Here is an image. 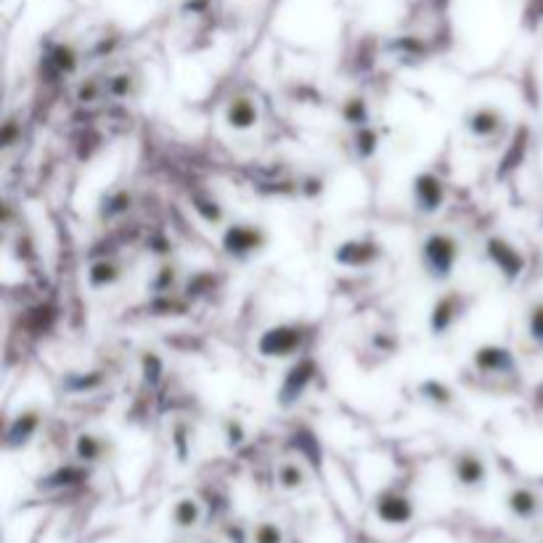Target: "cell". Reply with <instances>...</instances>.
<instances>
[{
  "label": "cell",
  "instance_id": "7a4b0ae2",
  "mask_svg": "<svg viewBox=\"0 0 543 543\" xmlns=\"http://www.w3.org/2000/svg\"><path fill=\"white\" fill-rule=\"evenodd\" d=\"M302 342V334L300 329L294 326H276V329H268L260 342H257V350L265 356V358H284L289 353H294Z\"/></svg>",
  "mask_w": 543,
  "mask_h": 543
},
{
  "label": "cell",
  "instance_id": "603a6c76",
  "mask_svg": "<svg viewBox=\"0 0 543 543\" xmlns=\"http://www.w3.org/2000/svg\"><path fill=\"white\" fill-rule=\"evenodd\" d=\"M419 390H422V395H424L427 401L451 403V390H448V387H443L440 382H427V385H422Z\"/></svg>",
  "mask_w": 543,
  "mask_h": 543
},
{
  "label": "cell",
  "instance_id": "ba28073f",
  "mask_svg": "<svg viewBox=\"0 0 543 543\" xmlns=\"http://www.w3.org/2000/svg\"><path fill=\"white\" fill-rule=\"evenodd\" d=\"M226 122L233 130H252L257 125V103L249 96H236L226 106Z\"/></svg>",
  "mask_w": 543,
  "mask_h": 543
},
{
  "label": "cell",
  "instance_id": "44dd1931",
  "mask_svg": "<svg viewBox=\"0 0 543 543\" xmlns=\"http://www.w3.org/2000/svg\"><path fill=\"white\" fill-rule=\"evenodd\" d=\"M528 337L543 345V300H536L528 310Z\"/></svg>",
  "mask_w": 543,
  "mask_h": 543
},
{
  "label": "cell",
  "instance_id": "e0dca14e",
  "mask_svg": "<svg viewBox=\"0 0 543 543\" xmlns=\"http://www.w3.org/2000/svg\"><path fill=\"white\" fill-rule=\"evenodd\" d=\"M117 279H119V268H117L114 263H109V260H101V263L90 265V271H88V281H90V287H96V289L109 287V284H114Z\"/></svg>",
  "mask_w": 543,
  "mask_h": 543
},
{
  "label": "cell",
  "instance_id": "cb8c5ba5",
  "mask_svg": "<svg viewBox=\"0 0 543 543\" xmlns=\"http://www.w3.org/2000/svg\"><path fill=\"white\" fill-rule=\"evenodd\" d=\"M53 61H56V66H58L64 74H72L74 66H77V56L72 53V48H56Z\"/></svg>",
  "mask_w": 543,
  "mask_h": 543
},
{
  "label": "cell",
  "instance_id": "484cf974",
  "mask_svg": "<svg viewBox=\"0 0 543 543\" xmlns=\"http://www.w3.org/2000/svg\"><path fill=\"white\" fill-rule=\"evenodd\" d=\"M226 432H228V446H239L244 440V427L239 422H228Z\"/></svg>",
  "mask_w": 543,
  "mask_h": 543
},
{
  "label": "cell",
  "instance_id": "ffe728a7",
  "mask_svg": "<svg viewBox=\"0 0 543 543\" xmlns=\"http://www.w3.org/2000/svg\"><path fill=\"white\" fill-rule=\"evenodd\" d=\"M342 117H345V122H350V125H356V127H366V122H369V106H366V101H363V98H350V101H345Z\"/></svg>",
  "mask_w": 543,
  "mask_h": 543
},
{
  "label": "cell",
  "instance_id": "9a60e30c",
  "mask_svg": "<svg viewBox=\"0 0 543 543\" xmlns=\"http://www.w3.org/2000/svg\"><path fill=\"white\" fill-rule=\"evenodd\" d=\"M459 308H462V297H459V294L443 297V300L435 305V310H432V332H435V334L446 332V329L454 324V318L459 316Z\"/></svg>",
  "mask_w": 543,
  "mask_h": 543
},
{
  "label": "cell",
  "instance_id": "d6986e66",
  "mask_svg": "<svg viewBox=\"0 0 543 543\" xmlns=\"http://www.w3.org/2000/svg\"><path fill=\"white\" fill-rule=\"evenodd\" d=\"M276 478H279V486H281L284 491H297V488L305 486V472H302V467H300L297 462H284V464L279 467Z\"/></svg>",
  "mask_w": 543,
  "mask_h": 543
},
{
  "label": "cell",
  "instance_id": "5bb4252c",
  "mask_svg": "<svg viewBox=\"0 0 543 543\" xmlns=\"http://www.w3.org/2000/svg\"><path fill=\"white\" fill-rule=\"evenodd\" d=\"M199 520H202V504H199L196 499L183 496L180 501H175V507H172V523H175V528L191 531V528L199 525Z\"/></svg>",
  "mask_w": 543,
  "mask_h": 543
},
{
  "label": "cell",
  "instance_id": "30bf717a",
  "mask_svg": "<svg viewBox=\"0 0 543 543\" xmlns=\"http://www.w3.org/2000/svg\"><path fill=\"white\" fill-rule=\"evenodd\" d=\"M507 507L517 520H536L539 512H541V499L531 488H515L507 496Z\"/></svg>",
  "mask_w": 543,
  "mask_h": 543
},
{
  "label": "cell",
  "instance_id": "2e32d148",
  "mask_svg": "<svg viewBox=\"0 0 543 543\" xmlns=\"http://www.w3.org/2000/svg\"><path fill=\"white\" fill-rule=\"evenodd\" d=\"M313 374V363L310 361H300L289 374H287V385H284V403L294 401L297 395H302L305 385L310 382Z\"/></svg>",
  "mask_w": 543,
  "mask_h": 543
},
{
  "label": "cell",
  "instance_id": "ac0fdd59",
  "mask_svg": "<svg viewBox=\"0 0 543 543\" xmlns=\"http://www.w3.org/2000/svg\"><path fill=\"white\" fill-rule=\"evenodd\" d=\"M74 454H77L80 462L93 464V462H98L101 454H103V440L96 438V435H80V438H77V446H74Z\"/></svg>",
  "mask_w": 543,
  "mask_h": 543
},
{
  "label": "cell",
  "instance_id": "7402d4cb",
  "mask_svg": "<svg viewBox=\"0 0 543 543\" xmlns=\"http://www.w3.org/2000/svg\"><path fill=\"white\" fill-rule=\"evenodd\" d=\"M252 543H284V531L276 523H260L252 531Z\"/></svg>",
  "mask_w": 543,
  "mask_h": 543
},
{
  "label": "cell",
  "instance_id": "3957f363",
  "mask_svg": "<svg viewBox=\"0 0 543 543\" xmlns=\"http://www.w3.org/2000/svg\"><path fill=\"white\" fill-rule=\"evenodd\" d=\"M374 512L382 523L387 525H406L414 517V504L406 493L401 491H385L377 496Z\"/></svg>",
  "mask_w": 543,
  "mask_h": 543
},
{
  "label": "cell",
  "instance_id": "52a82bcc",
  "mask_svg": "<svg viewBox=\"0 0 543 543\" xmlns=\"http://www.w3.org/2000/svg\"><path fill=\"white\" fill-rule=\"evenodd\" d=\"M263 244H265V236L255 226H228V231L223 236V247L231 255H247V252L260 249Z\"/></svg>",
  "mask_w": 543,
  "mask_h": 543
},
{
  "label": "cell",
  "instance_id": "9c48e42d",
  "mask_svg": "<svg viewBox=\"0 0 543 543\" xmlns=\"http://www.w3.org/2000/svg\"><path fill=\"white\" fill-rule=\"evenodd\" d=\"M475 366L480 371H486V374H504V371H509L515 366V358H512L509 350L491 345V348H480L475 353Z\"/></svg>",
  "mask_w": 543,
  "mask_h": 543
},
{
  "label": "cell",
  "instance_id": "4fadbf2b",
  "mask_svg": "<svg viewBox=\"0 0 543 543\" xmlns=\"http://www.w3.org/2000/svg\"><path fill=\"white\" fill-rule=\"evenodd\" d=\"M501 122H504V117L496 109L483 106V109H478V111H472L467 117V130L472 135H478V138H488V135H493L501 127Z\"/></svg>",
  "mask_w": 543,
  "mask_h": 543
},
{
  "label": "cell",
  "instance_id": "7c38bea8",
  "mask_svg": "<svg viewBox=\"0 0 543 543\" xmlns=\"http://www.w3.org/2000/svg\"><path fill=\"white\" fill-rule=\"evenodd\" d=\"M37 424H40V414H37V411H24V414H19V417L11 422V427H8L5 446H8V448L27 446V440L34 435Z\"/></svg>",
  "mask_w": 543,
  "mask_h": 543
},
{
  "label": "cell",
  "instance_id": "8fae6325",
  "mask_svg": "<svg viewBox=\"0 0 543 543\" xmlns=\"http://www.w3.org/2000/svg\"><path fill=\"white\" fill-rule=\"evenodd\" d=\"M337 263H345V265H369L379 257V247L377 244H369V241H348L342 247H337Z\"/></svg>",
  "mask_w": 543,
  "mask_h": 543
},
{
  "label": "cell",
  "instance_id": "277c9868",
  "mask_svg": "<svg viewBox=\"0 0 543 543\" xmlns=\"http://www.w3.org/2000/svg\"><path fill=\"white\" fill-rule=\"evenodd\" d=\"M443 199H446V186L438 175L432 172H419L417 180H414V202H417V210L419 212H438L443 207Z\"/></svg>",
  "mask_w": 543,
  "mask_h": 543
},
{
  "label": "cell",
  "instance_id": "5b68a950",
  "mask_svg": "<svg viewBox=\"0 0 543 543\" xmlns=\"http://www.w3.org/2000/svg\"><path fill=\"white\" fill-rule=\"evenodd\" d=\"M486 252H488V257L493 260V265L504 273V279L515 281V279L523 276L525 257H523L512 244H507L504 239H491V241L486 244Z\"/></svg>",
  "mask_w": 543,
  "mask_h": 543
},
{
  "label": "cell",
  "instance_id": "8992f818",
  "mask_svg": "<svg viewBox=\"0 0 543 543\" xmlns=\"http://www.w3.org/2000/svg\"><path fill=\"white\" fill-rule=\"evenodd\" d=\"M454 478L462 488H480L488 478V467L480 454L475 451H462L454 459Z\"/></svg>",
  "mask_w": 543,
  "mask_h": 543
},
{
  "label": "cell",
  "instance_id": "6da1fadb",
  "mask_svg": "<svg viewBox=\"0 0 543 543\" xmlns=\"http://www.w3.org/2000/svg\"><path fill=\"white\" fill-rule=\"evenodd\" d=\"M459 257V244L451 233H432L422 244V263L432 279H448Z\"/></svg>",
  "mask_w": 543,
  "mask_h": 543
},
{
  "label": "cell",
  "instance_id": "d4e9b609",
  "mask_svg": "<svg viewBox=\"0 0 543 543\" xmlns=\"http://www.w3.org/2000/svg\"><path fill=\"white\" fill-rule=\"evenodd\" d=\"M127 207H130V196H127L125 191H119V194H111V196L106 199L103 212H106V215H117V212H125Z\"/></svg>",
  "mask_w": 543,
  "mask_h": 543
}]
</instances>
